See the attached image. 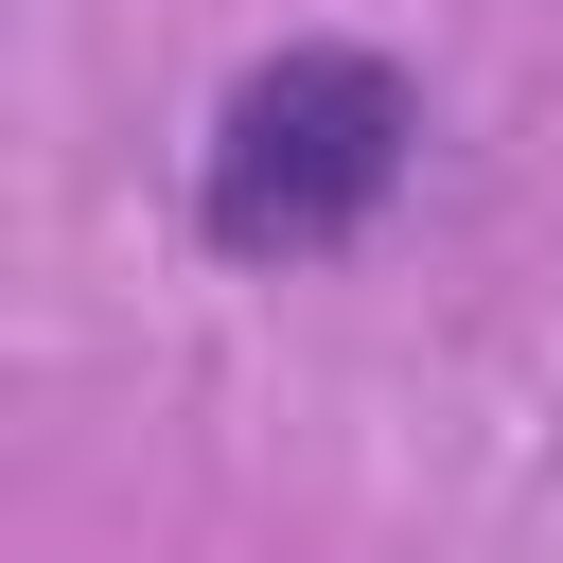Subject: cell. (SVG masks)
Returning <instances> with one entry per match:
<instances>
[{"mask_svg": "<svg viewBox=\"0 0 563 563\" xmlns=\"http://www.w3.org/2000/svg\"><path fill=\"white\" fill-rule=\"evenodd\" d=\"M422 141H440V106L387 35H264L194 123V246L229 282H317L405 211Z\"/></svg>", "mask_w": 563, "mask_h": 563, "instance_id": "cell-1", "label": "cell"}]
</instances>
